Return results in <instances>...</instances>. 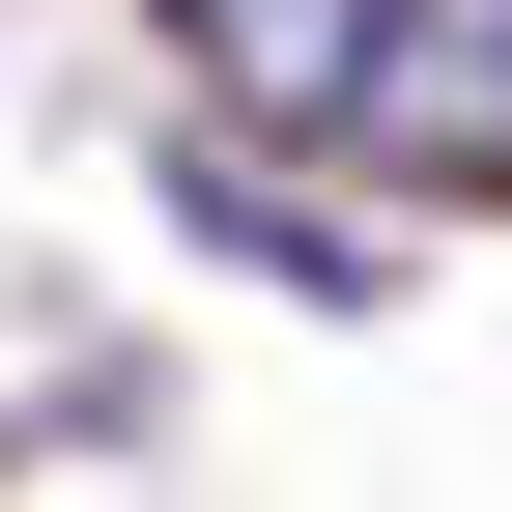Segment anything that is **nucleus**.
<instances>
[{
    "label": "nucleus",
    "mask_w": 512,
    "mask_h": 512,
    "mask_svg": "<svg viewBox=\"0 0 512 512\" xmlns=\"http://www.w3.org/2000/svg\"><path fill=\"white\" fill-rule=\"evenodd\" d=\"M171 29L228 57V114H370V29L399 0H171Z\"/></svg>",
    "instance_id": "1"
},
{
    "label": "nucleus",
    "mask_w": 512,
    "mask_h": 512,
    "mask_svg": "<svg viewBox=\"0 0 512 512\" xmlns=\"http://www.w3.org/2000/svg\"><path fill=\"white\" fill-rule=\"evenodd\" d=\"M370 114L399 143H512V0H399L370 29Z\"/></svg>",
    "instance_id": "2"
}]
</instances>
